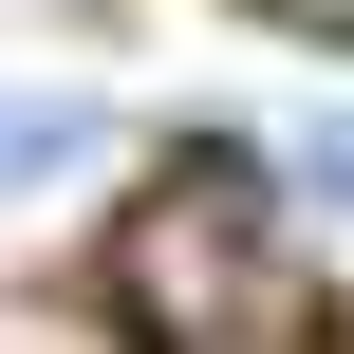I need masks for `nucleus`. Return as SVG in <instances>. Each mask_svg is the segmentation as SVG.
Listing matches in <instances>:
<instances>
[{"instance_id":"obj_4","label":"nucleus","mask_w":354,"mask_h":354,"mask_svg":"<svg viewBox=\"0 0 354 354\" xmlns=\"http://www.w3.org/2000/svg\"><path fill=\"white\" fill-rule=\"evenodd\" d=\"M280 168H299L317 205H354V112H299V149H280Z\"/></svg>"},{"instance_id":"obj_2","label":"nucleus","mask_w":354,"mask_h":354,"mask_svg":"<svg viewBox=\"0 0 354 354\" xmlns=\"http://www.w3.org/2000/svg\"><path fill=\"white\" fill-rule=\"evenodd\" d=\"M93 149H112L93 93H19V75H0V205H19V187H75Z\"/></svg>"},{"instance_id":"obj_5","label":"nucleus","mask_w":354,"mask_h":354,"mask_svg":"<svg viewBox=\"0 0 354 354\" xmlns=\"http://www.w3.org/2000/svg\"><path fill=\"white\" fill-rule=\"evenodd\" d=\"M280 19H336V37H354V0H280Z\"/></svg>"},{"instance_id":"obj_1","label":"nucleus","mask_w":354,"mask_h":354,"mask_svg":"<svg viewBox=\"0 0 354 354\" xmlns=\"http://www.w3.org/2000/svg\"><path fill=\"white\" fill-rule=\"evenodd\" d=\"M131 354H280V187L243 149H187L131 224H112V299Z\"/></svg>"},{"instance_id":"obj_3","label":"nucleus","mask_w":354,"mask_h":354,"mask_svg":"<svg viewBox=\"0 0 354 354\" xmlns=\"http://www.w3.org/2000/svg\"><path fill=\"white\" fill-rule=\"evenodd\" d=\"M0 354H131L93 299H37V280H0Z\"/></svg>"}]
</instances>
